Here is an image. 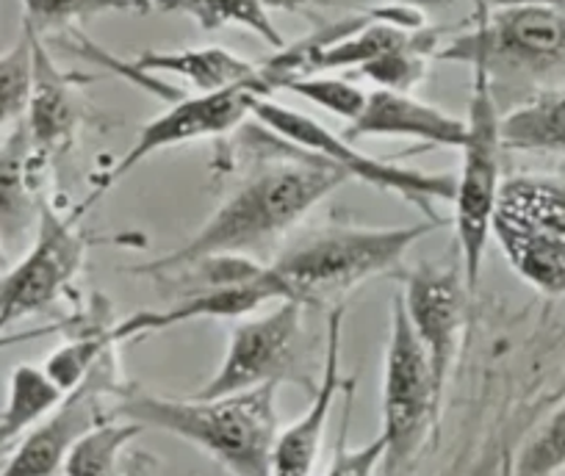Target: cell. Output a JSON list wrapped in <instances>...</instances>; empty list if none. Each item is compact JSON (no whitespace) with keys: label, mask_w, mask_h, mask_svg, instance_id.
I'll return each mask as SVG.
<instances>
[{"label":"cell","mask_w":565,"mask_h":476,"mask_svg":"<svg viewBox=\"0 0 565 476\" xmlns=\"http://www.w3.org/2000/svg\"><path fill=\"white\" fill-rule=\"evenodd\" d=\"M347 181L350 177L335 170L330 161L286 142L282 155L277 153L264 161V166L255 170L209 216V221L186 245L148 267H139L136 272L164 280L205 258L249 256L300 225L324 197H330Z\"/></svg>","instance_id":"1"},{"label":"cell","mask_w":565,"mask_h":476,"mask_svg":"<svg viewBox=\"0 0 565 476\" xmlns=\"http://www.w3.org/2000/svg\"><path fill=\"white\" fill-rule=\"evenodd\" d=\"M111 415L181 437L233 476H271V448L280 432L277 386L214 399H170L125 386Z\"/></svg>","instance_id":"2"},{"label":"cell","mask_w":565,"mask_h":476,"mask_svg":"<svg viewBox=\"0 0 565 476\" xmlns=\"http://www.w3.org/2000/svg\"><path fill=\"white\" fill-rule=\"evenodd\" d=\"M444 221L407 227H333L302 238L300 245L260 267L271 300L302 307L344 305L358 285L385 272H399L407 250Z\"/></svg>","instance_id":"3"},{"label":"cell","mask_w":565,"mask_h":476,"mask_svg":"<svg viewBox=\"0 0 565 476\" xmlns=\"http://www.w3.org/2000/svg\"><path fill=\"white\" fill-rule=\"evenodd\" d=\"M502 113L493 97V84L482 67H475L469 111H466V142L460 153V172L455 175L452 225L458 236L460 269L469 291L480 285L488 238L502 192Z\"/></svg>","instance_id":"4"},{"label":"cell","mask_w":565,"mask_h":476,"mask_svg":"<svg viewBox=\"0 0 565 476\" xmlns=\"http://www.w3.org/2000/svg\"><path fill=\"white\" fill-rule=\"evenodd\" d=\"M444 391L427 351L418 344L399 296L391 302V333L383 369V432L385 470L402 476L433 435L441 413Z\"/></svg>","instance_id":"5"},{"label":"cell","mask_w":565,"mask_h":476,"mask_svg":"<svg viewBox=\"0 0 565 476\" xmlns=\"http://www.w3.org/2000/svg\"><path fill=\"white\" fill-rule=\"evenodd\" d=\"M253 119H258L260 128L286 139L295 148L330 161L350 181L396 194L405 203L416 205L430 221H444L438 219L433 205L452 203L455 199V175H430V172L407 170V166H396L388 164V161L374 159V155L358 150L355 142H350L344 133H333L319 119L308 117V113L297 111V108L280 106L271 97H260L255 102Z\"/></svg>","instance_id":"6"},{"label":"cell","mask_w":565,"mask_h":476,"mask_svg":"<svg viewBox=\"0 0 565 476\" xmlns=\"http://www.w3.org/2000/svg\"><path fill=\"white\" fill-rule=\"evenodd\" d=\"M444 62L482 67L488 78H543L565 69V14L541 3H499L482 14L471 34L436 51Z\"/></svg>","instance_id":"7"},{"label":"cell","mask_w":565,"mask_h":476,"mask_svg":"<svg viewBox=\"0 0 565 476\" xmlns=\"http://www.w3.org/2000/svg\"><path fill=\"white\" fill-rule=\"evenodd\" d=\"M306 351V307L280 300L271 311L244 318L231 329L220 369L194 397L214 399L242 393L258 386L300 382L313 393L311 377L302 371Z\"/></svg>","instance_id":"8"},{"label":"cell","mask_w":565,"mask_h":476,"mask_svg":"<svg viewBox=\"0 0 565 476\" xmlns=\"http://www.w3.org/2000/svg\"><path fill=\"white\" fill-rule=\"evenodd\" d=\"M271 91L266 89L264 78L247 80V84L227 86L220 91H198V95H181L178 100H172V106L164 113L153 117L150 122H145L136 137L134 148L117 161L108 172H103V177H97L95 188H92L89 197L81 203V208L75 210V219H81L86 208L92 203L103 197L108 188L117 186V181H122L128 172H134L141 161H148L150 155L164 153L170 148H181L189 142H203V139H220L225 133H231L233 128H238L244 119L253 117V108L260 97H269Z\"/></svg>","instance_id":"9"},{"label":"cell","mask_w":565,"mask_h":476,"mask_svg":"<svg viewBox=\"0 0 565 476\" xmlns=\"http://www.w3.org/2000/svg\"><path fill=\"white\" fill-rule=\"evenodd\" d=\"M42 197L40 225L29 252L9 272L0 274V335L12 333L23 318L45 313L70 291L84 269L89 238Z\"/></svg>","instance_id":"10"},{"label":"cell","mask_w":565,"mask_h":476,"mask_svg":"<svg viewBox=\"0 0 565 476\" xmlns=\"http://www.w3.org/2000/svg\"><path fill=\"white\" fill-rule=\"evenodd\" d=\"M125 386L117 369V346H111L86 380L64 393L62 402L9 452L0 476H62L67 454L86 432L111 419L106 399H117Z\"/></svg>","instance_id":"11"},{"label":"cell","mask_w":565,"mask_h":476,"mask_svg":"<svg viewBox=\"0 0 565 476\" xmlns=\"http://www.w3.org/2000/svg\"><path fill=\"white\" fill-rule=\"evenodd\" d=\"M402 280V305H405L407 322L416 333L418 344L427 351L441 391L458 364L460 344H463L466 318H469V285H466L460 267H433L422 263L416 269L399 272Z\"/></svg>","instance_id":"12"},{"label":"cell","mask_w":565,"mask_h":476,"mask_svg":"<svg viewBox=\"0 0 565 476\" xmlns=\"http://www.w3.org/2000/svg\"><path fill=\"white\" fill-rule=\"evenodd\" d=\"M347 305L330 307L328 313V351H324L322 380L313 388V399L306 413L277 432L271 448V476H313V468L322 454L324 430L330 421V408L335 397L344 391L347 380L341 377V338H344Z\"/></svg>","instance_id":"13"},{"label":"cell","mask_w":565,"mask_h":476,"mask_svg":"<svg viewBox=\"0 0 565 476\" xmlns=\"http://www.w3.org/2000/svg\"><path fill=\"white\" fill-rule=\"evenodd\" d=\"M344 137L350 142L372 137L413 139L424 148L460 150L466 142V119L418 100L411 91L374 89L369 91L361 117L352 119Z\"/></svg>","instance_id":"14"},{"label":"cell","mask_w":565,"mask_h":476,"mask_svg":"<svg viewBox=\"0 0 565 476\" xmlns=\"http://www.w3.org/2000/svg\"><path fill=\"white\" fill-rule=\"evenodd\" d=\"M34 34V84H31L29 111H25V128H29L31 144L42 161L67 153L75 142L84 108H81L75 86L84 78L75 73H62L51 58L42 36Z\"/></svg>","instance_id":"15"},{"label":"cell","mask_w":565,"mask_h":476,"mask_svg":"<svg viewBox=\"0 0 565 476\" xmlns=\"http://www.w3.org/2000/svg\"><path fill=\"white\" fill-rule=\"evenodd\" d=\"M42 166L23 119L0 139V238L7 250L23 245L40 225Z\"/></svg>","instance_id":"16"},{"label":"cell","mask_w":565,"mask_h":476,"mask_svg":"<svg viewBox=\"0 0 565 476\" xmlns=\"http://www.w3.org/2000/svg\"><path fill=\"white\" fill-rule=\"evenodd\" d=\"M491 236L524 283L546 296H565V236L513 216H493Z\"/></svg>","instance_id":"17"},{"label":"cell","mask_w":565,"mask_h":476,"mask_svg":"<svg viewBox=\"0 0 565 476\" xmlns=\"http://www.w3.org/2000/svg\"><path fill=\"white\" fill-rule=\"evenodd\" d=\"M125 69H130L136 78L175 75V78L189 80L194 91H220L258 78L260 64L247 62L225 47H186V51L141 53Z\"/></svg>","instance_id":"18"},{"label":"cell","mask_w":565,"mask_h":476,"mask_svg":"<svg viewBox=\"0 0 565 476\" xmlns=\"http://www.w3.org/2000/svg\"><path fill=\"white\" fill-rule=\"evenodd\" d=\"M62 399L64 391L45 375L42 366H14L9 375L7 404L0 410V463Z\"/></svg>","instance_id":"19"},{"label":"cell","mask_w":565,"mask_h":476,"mask_svg":"<svg viewBox=\"0 0 565 476\" xmlns=\"http://www.w3.org/2000/svg\"><path fill=\"white\" fill-rule=\"evenodd\" d=\"M504 150L565 155V86L532 97L502 117Z\"/></svg>","instance_id":"20"},{"label":"cell","mask_w":565,"mask_h":476,"mask_svg":"<svg viewBox=\"0 0 565 476\" xmlns=\"http://www.w3.org/2000/svg\"><path fill=\"white\" fill-rule=\"evenodd\" d=\"M153 7L159 12L186 14L189 20L200 25L203 31H220L225 25H242V29L253 31L255 36L266 42V45L282 51L286 42L277 31L275 20H271L269 7L264 0H153Z\"/></svg>","instance_id":"21"},{"label":"cell","mask_w":565,"mask_h":476,"mask_svg":"<svg viewBox=\"0 0 565 476\" xmlns=\"http://www.w3.org/2000/svg\"><path fill=\"white\" fill-rule=\"evenodd\" d=\"M141 432V424L111 415L75 443L64 459L62 476H125L122 457Z\"/></svg>","instance_id":"22"},{"label":"cell","mask_w":565,"mask_h":476,"mask_svg":"<svg viewBox=\"0 0 565 476\" xmlns=\"http://www.w3.org/2000/svg\"><path fill=\"white\" fill-rule=\"evenodd\" d=\"M111 346H117V340H114L111 335V324H89V327L81 324L78 333L70 335L64 344H58L56 349L45 357L42 369H45V375L51 377L64 393H70L75 386H81V382L86 380V375L95 369L97 360H100Z\"/></svg>","instance_id":"23"},{"label":"cell","mask_w":565,"mask_h":476,"mask_svg":"<svg viewBox=\"0 0 565 476\" xmlns=\"http://www.w3.org/2000/svg\"><path fill=\"white\" fill-rule=\"evenodd\" d=\"M34 84V34L23 25L18 45L0 53V137L25 119Z\"/></svg>","instance_id":"24"},{"label":"cell","mask_w":565,"mask_h":476,"mask_svg":"<svg viewBox=\"0 0 565 476\" xmlns=\"http://www.w3.org/2000/svg\"><path fill=\"white\" fill-rule=\"evenodd\" d=\"M565 468V399L510 459V476H552Z\"/></svg>","instance_id":"25"},{"label":"cell","mask_w":565,"mask_h":476,"mask_svg":"<svg viewBox=\"0 0 565 476\" xmlns=\"http://www.w3.org/2000/svg\"><path fill=\"white\" fill-rule=\"evenodd\" d=\"M20 3H23V25L40 36L47 31L86 23L100 14L134 9V0H20Z\"/></svg>","instance_id":"26"},{"label":"cell","mask_w":565,"mask_h":476,"mask_svg":"<svg viewBox=\"0 0 565 476\" xmlns=\"http://www.w3.org/2000/svg\"><path fill=\"white\" fill-rule=\"evenodd\" d=\"M286 91L297 97H306L313 106L324 108V111L335 113L341 119H358L361 117L363 106H366L369 91H363L361 86L352 84L347 78H330V75H302L295 78L291 84H286Z\"/></svg>","instance_id":"27"},{"label":"cell","mask_w":565,"mask_h":476,"mask_svg":"<svg viewBox=\"0 0 565 476\" xmlns=\"http://www.w3.org/2000/svg\"><path fill=\"white\" fill-rule=\"evenodd\" d=\"M352 397H355V380L347 382V399L344 410H341V432L333 448V459H330L328 474L324 476H374V470H377L385 459L383 435L374 437L372 443H363V446H350V443H347V435H350Z\"/></svg>","instance_id":"28"},{"label":"cell","mask_w":565,"mask_h":476,"mask_svg":"<svg viewBox=\"0 0 565 476\" xmlns=\"http://www.w3.org/2000/svg\"><path fill=\"white\" fill-rule=\"evenodd\" d=\"M75 327H78V322H51V324H40V327L12 329V333L0 335V351L12 349V346H20V344H29V340L47 338V335L70 333V329H75Z\"/></svg>","instance_id":"29"},{"label":"cell","mask_w":565,"mask_h":476,"mask_svg":"<svg viewBox=\"0 0 565 476\" xmlns=\"http://www.w3.org/2000/svg\"><path fill=\"white\" fill-rule=\"evenodd\" d=\"M264 3L269 9H282V12H300L311 0H264Z\"/></svg>","instance_id":"30"},{"label":"cell","mask_w":565,"mask_h":476,"mask_svg":"<svg viewBox=\"0 0 565 476\" xmlns=\"http://www.w3.org/2000/svg\"><path fill=\"white\" fill-rule=\"evenodd\" d=\"M502 3H541V7L557 9L565 14V0H502Z\"/></svg>","instance_id":"31"},{"label":"cell","mask_w":565,"mask_h":476,"mask_svg":"<svg viewBox=\"0 0 565 476\" xmlns=\"http://www.w3.org/2000/svg\"><path fill=\"white\" fill-rule=\"evenodd\" d=\"M510 459H513V454H504L502 465H499V476H510Z\"/></svg>","instance_id":"32"},{"label":"cell","mask_w":565,"mask_h":476,"mask_svg":"<svg viewBox=\"0 0 565 476\" xmlns=\"http://www.w3.org/2000/svg\"><path fill=\"white\" fill-rule=\"evenodd\" d=\"M150 3H153V0H134V9L136 12H148Z\"/></svg>","instance_id":"33"},{"label":"cell","mask_w":565,"mask_h":476,"mask_svg":"<svg viewBox=\"0 0 565 476\" xmlns=\"http://www.w3.org/2000/svg\"><path fill=\"white\" fill-rule=\"evenodd\" d=\"M3 252H7V247H3V238H0V256H3Z\"/></svg>","instance_id":"34"},{"label":"cell","mask_w":565,"mask_h":476,"mask_svg":"<svg viewBox=\"0 0 565 476\" xmlns=\"http://www.w3.org/2000/svg\"><path fill=\"white\" fill-rule=\"evenodd\" d=\"M0 465H3V463H0Z\"/></svg>","instance_id":"35"}]
</instances>
